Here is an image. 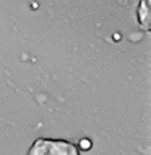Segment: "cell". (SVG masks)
Segmentation results:
<instances>
[{
  "instance_id": "6da1fadb",
  "label": "cell",
  "mask_w": 151,
  "mask_h": 155,
  "mask_svg": "<svg viewBox=\"0 0 151 155\" xmlns=\"http://www.w3.org/2000/svg\"><path fill=\"white\" fill-rule=\"evenodd\" d=\"M26 155H82L78 145L64 140L39 137L30 145Z\"/></svg>"
},
{
  "instance_id": "7a4b0ae2",
  "label": "cell",
  "mask_w": 151,
  "mask_h": 155,
  "mask_svg": "<svg viewBox=\"0 0 151 155\" xmlns=\"http://www.w3.org/2000/svg\"><path fill=\"white\" fill-rule=\"evenodd\" d=\"M138 19L142 28L149 29V0H140L138 7Z\"/></svg>"
}]
</instances>
